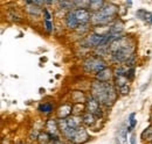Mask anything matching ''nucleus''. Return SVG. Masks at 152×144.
Wrapping results in <instances>:
<instances>
[{
	"label": "nucleus",
	"mask_w": 152,
	"mask_h": 144,
	"mask_svg": "<svg viewBox=\"0 0 152 144\" xmlns=\"http://www.w3.org/2000/svg\"><path fill=\"white\" fill-rule=\"evenodd\" d=\"M93 95L98 102H102L105 105H111L116 99V94L113 86L109 85L108 83H102V81L94 83Z\"/></svg>",
	"instance_id": "f257e3e1"
},
{
	"label": "nucleus",
	"mask_w": 152,
	"mask_h": 144,
	"mask_svg": "<svg viewBox=\"0 0 152 144\" xmlns=\"http://www.w3.org/2000/svg\"><path fill=\"white\" fill-rule=\"evenodd\" d=\"M115 14H116V7L110 5L109 7H103L99 12H97L94 15V20L97 23H107L111 20Z\"/></svg>",
	"instance_id": "f03ea898"
},
{
	"label": "nucleus",
	"mask_w": 152,
	"mask_h": 144,
	"mask_svg": "<svg viewBox=\"0 0 152 144\" xmlns=\"http://www.w3.org/2000/svg\"><path fill=\"white\" fill-rule=\"evenodd\" d=\"M105 69L104 62L97 58H91L86 63V70L87 71H93V72H101L102 70Z\"/></svg>",
	"instance_id": "7ed1b4c3"
},
{
	"label": "nucleus",
	"mask_w": 152,
	"mask_h": 144,
	"mask_svg": "<svg viewBox=\"0 0 152 144\" xmlns=\"http://www.w3.org/2000/svg\"><path fill=\"white\" fill-rule=\"evenodd\" d=\"M116 144H128V127H119L116 134Z\"/></svg>",
	"instance_id": "20e7f679"
},
{
	"label": "nucleus",
	"mask_w": 152,
	"mask_h": 144,
	"mask_svg": "<svg viewBox=\"0 0 152 144\" xmlns=\"http://www.w3.org/2000/svg\"><path fill=\"white\" fill-rule=\"evenodd\" d=\"M87 140H88V134H87L86 129L82 128V127H78V128L75 130L73 141L76 142V143H84Z\"/></svg>",
	"instance_id": "39448f33"
},
{
	"label": "nucleus",
	"mask_w": 152,
	"mask_h": 144,
	"mask_svg": "<svg viewBox=\"0 0 152 144\" xmlns=\"http://www.w3.org/2000/svg\"><path fill=\"white\" fill-rule=\"evenodd\" d=\"M74 13H75V17L77 19V21H78V23H86L90 19L89 12L87 9H84V8H78V9H76Z\"/></svg>",
	"instance_id": "423d86ee"
},
{
	"label": "nucleus",
	"mask_w": 152,
	"mask_h": 144,
	"mask_svg": "<svg viewBox=\"0 0 152 144\" xmlns=\"http://www.w3.org/2000/svg\"><path fill=\"white\" fill-rule=\"evenodd\" d=\"M66 24H67V27L70 28V29H74V28H76V27L78 26V21H77V19H76L74 12H70V13L67 15V18H66Z\"/></svg>",
	"instance_id": "0eeeda50"
},
{
	"label": "nucleus",
	"mask_w": 152,
	"mask_h": 144,
	"mask_svg": "<svg viewBox=\"0 0 152 144\" xmlns=\"http://www.w3.org/2000/svg\"><path fill=\"white\" fill-rule=\"evenodd\" d=\"M110 78H111V71L108 70V69H104V70H102L101 72L97 73V79H98L99 81H102V83L109 80Z\"/></svg>",
	"instance_id": "6e6552de"
},
{
	"label": "nucleus",
	"mask_w": 152,
	"mask_h": 144,
	"mask_svg": "<svg viewBox=\"0 0 152 144\" xmlns=\"http://www.w3.org/2000/svg\"><path fill=\"white\" fill-rule=\"evenodd\" d=\"M151 13H149L146 9H138L136 12V17L143 21H150V18H151Z\"/></svg>",
	"instance_id": "1a4fd4ad"
},
{
	"label": "nucleus",
	"mask_w": 152,
	"mask_h": 144,
	"mask_svg": "<svg viewBox=\"0 0 152 144\" xmlns=\"http://www.w3.org/2000/svg\"><path fill=\"white\" fill-rule=\"evenodd\" d=\"M88 109H89V113L90 114H94L96 112H98L99 109V104L96 99H90L88 101Z\"/></svg>",
	"instance_id": "9d476101"
},
{
	"label": "nucleus",
	"mask_w": 152,
	"mask_h": 144,
	"mask_svg": "<svg viewBox=\"0 0 152 144\" xmlns=\"http://www.w3.org/2000/svg\"><path fill=\"white\" fill-rule=\"evenodd\" d=\"M103 1H99V0H91L89 1V7L93 9V11H101L103 7Z\"/></svg>",
	"instance_id": "9b49d317"
},
{
	"label": "nucleus",
	"mask_w": 152,
	"mask_h": 144,
	"mask_svg": "<svg viewBox=\"0 0 152 144\" xmlns=\"http://www.w3.org/2000/svg\"><path fill=\"white\" fill-rule=\"evenodd\" d=\"M134 116H136L134 113H131L130 116H129V127H128V131H131L133 128L136 127V125H137V121H136Z\"/></svg>",
	"instance_id": "f8f14e48"
},
{
	"label": "nucleus",
	"mask_w": 152,
	"mask_h": 144,
	"mask_svg": "<svg viewBox=\"0 0 152 144\" xmlns=\"http://www.w3.org/2000/svg\"><path fill=\"white\" fill-rule=\"evenodd\" d=\"M83 121H84V123H87V125H93L94 122H95V117H94V114H90V113H88L84 117H83Z\"/></svg>",
	"instance_id": "ddd939ff"
},
{
	"label": "nucleus",
	"mask_w": 152,
	"mask_h": 144,
	"mask_svg": "<svg viewBox=\"0 0 152 144\" xmlns=\"http://www.w3.org/2000/svg\"><path fill=\"white\" fill-rule=\"evenodd\" d=\"M39 109L41 110V112H43V113H50V112H53V106L50 105V104H43V105H41Z\"/></svg>",
	"instance_id": "4468645a"
},
{
	"label": "nucleus",
	"mask_w": 152,
	"mask_h": 144,
	"mask_svg": "<svg viewBox=\"0 0 152 144\" xmlns=\"http://www.w3.org/2000/svg\"><path fill=\"white\" fill-rule=\"evenodd\" d=\"M47 128L49 129V132H52V134H55L56 132V123L53 121V120H49L48 121V123H47Z\"/></svg>",
	"instance_id": "2eb2a0df"
},
{
	"label": "nucleus",
	"mask_w": 152,
	"mask_h": 144,
	"mask_svg": "<svg viewBox=\"0 0 152 144\" xmlns=\"http://www.w3.org/2000/svg\"><path fill=\"white\" fill-rule=\"evenodd\" d=\"M145 135H146V138H148L149 136H151L152 135V127H149L146 130H144V131H143L142 137H143V138H145Z\"/></svg>",
	"instance_id": "dca6fc26"
},
{
	"label": "nucleus",
	"mask_w": 152,
	"mask_h": 144,
	"mask_svg": "<svg viewBox=\"0 0 152 144\" xmlns=\"http://www.w3.org/2000/svg\"><path fill=\"white\" fill-rule=\"evenodd\" d=\"M45 24H46V30H47V32L50 34V33L53 32V24H52V22L46 20V21H45Z\"/></svg>",
	"instance_id": "f3484780"
},
{
	"label": "nucleus",
	"mask_w": 152,
	"mask_h": 144,
	"mask_svg": "<svg viewBox=\"0 0 152 144\" xmlns=\"http://www.w3.org/2000/svg\"><path fill=\"white\" fill-rule=\"evenodd\" d=\"M130 144H136V137H134V135H132L131 138H130Z\"/></svg>",
	"instance_id": "a211bd4d"
},
{
	"label": "nucleus",
	"mask_w": 152,
	"mask_h": 144,
	"mask_svg": "<svg viewBox=\"0 0 152 144\" xmlns=\"http://www.w3.org/2000/svg\"><path fill=\"white\" fill-rule=\"evenodd\" d=\"M126 5H129V6H131V5H132V1H126Z\"/></svg>",
	"instance_id": "6ab92c4d"
},
{
	"label": "nucleus",
	"mask_w": 152,
	"mask_h": 144,
	"mask_svg": "<svg viewBox=\"0 0 152 144\" xmlns=\"http://www.w3.org/2000/svg\"><path fill=\"white\" fill-rule=\"evenodd\" d=\"M148 140H149V141H152V135H151V136H149V137H148Z\"/></svg>",
	"instance_id": "aec40b11"
},
{
	"label": "nucleus",
	"mask_w": 152,
	"mask_h": 144,
	"mask_svg": "<svg viewBox=\"0 0 152 144\" xmlns=\"http://www.w3.org/2000/svg\"><path fill=\"white\" fill-rule=\"evenodd\" d=\"M150 23L152 24V15H151V18H150Z\"/></svg>",
	"instance_id": "412c9836"
},
{
	"label": "nucleus",
	"mask_w": 152,
	"mask_h": 144,
	"mask_svg": "<svg viewBox=\"0 0 152 144\" xmlns=\"http://www.w3.org/2000/svg\"><path fill=\"white\" fill-rule=\"evenodd\" d=\"M151 120H152V115H151Z\"/></svg>",
	"instance_id": "4be33fe9"
}]
</instances>
